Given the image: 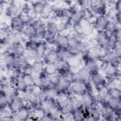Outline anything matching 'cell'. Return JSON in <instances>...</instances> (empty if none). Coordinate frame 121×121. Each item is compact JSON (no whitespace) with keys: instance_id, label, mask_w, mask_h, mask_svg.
<instances>
[{"instance_id":"3957f363","label":"cell","mask_w":121,"mask_h":121,"mask_svg":"<svg viewBox=\"0 0 121 121\" xmlns=\"http://www.w3.org/2000/svg\"><path fill=\"white\" fill-rule=\"evenodd\" d=\"M58 57V55L56 52L55 51H52L50 52L46 56L47 60L51 63H54L57 60V58Z\"/></svg>"},{"instance_id":"ab89813d","label":"cell","mask_w":121,"mask_h":121,"mask_svg":"<svg viewBox=\"0 0 121 121\" xmlns=\"http://www.w3.org/2000/svg\"><path fill=\"white\" fill-rule=\"evenodd\" d=\"M52 10V7L49 4H47L45 6H44V11L45 13H48L50 12H51Z\"/></svg>"},{"instance_id":"7dc6e473","label":"cell","mask_w":121,"mask_h":121,"mask_svg":"<svg viewBox=\"0 0 121 121\" xmlns=\"http://www.w3.org/2000/svg\"><path fill=\"white\" fill-rule=\"evenodd\" d=\"M92 113V115L94 118H97L99 116V112L96 110L93 111Z\"/></svg>"},{"instance_id":"7c38bea8","label":"cell","mask_w":121,"mask_h":121,"mask_svg":"<svg viewBox=\"0 0 121 121\" xmlns=\"http://www.w3.org/2000/svg\"><path fill=\"white\" fill-rule=\"evenodd\" d=\"M68 39L64 36H59L56 39V42L58 44L61 46L68 45Z\"/></svg>"},{"instance_id":"f546056e","label":"cell","mask_w":121,"mask_h":121,"mask_svg":"<svg viewBox=\"0 0 121 121\" xmlns=\"http://www.w3.org/2000/svg\"><path fill=\"white\" fill-rule=\"evenodd\" d=\"M51 75V76L49 77V78H50L51 83H53L54 84L58 83L59 81V78L58 76L57 75H55L54 74H52Z\"/></svg>"},{"instance_id":"f907efd6","label":"cell","mask_w":121,"mask_h":121,"mask_svg":"<svg viewBox=\"0 0 121 121\" xmlns=\"http://www.w3.org/2000/svg\"><path fill=\"white\" fill-rule=\"evenodd\" d=\"M115 55L116 57H120L121 55V50H117L116 53Z\"/></svg>"},{"instance_id":"e0dca14e","label":"cell","mask_w":121,"mask_h":121,"mask_svg":"<svg viewBox=\"0 0 121 121\" xmlns=\"http://www.w3.org/2000/svg\"><path fill=\"white\" fill-rule=\"evenodd\" d=\"M13 50L15 53L19 55H21L24 52V51L23 47L19 43L15 44V45L13 47Z\"/></svg>"},{"instance_id":"d6a6232c","label":"cell","mask_w":121,"mask_h":121,"mask_svg":"<svg viewBox=\"0 0 121 121\" xmlns=\"http://www.w3.org/2000/svg\"><path fill=\"white\" fill-rule=\"evenodd\" d=\"M69 63L70 64V65H73L75 64H77L78 61V59L76 56H73L70 58L69 60Z\"/></svg>"},{"instance_id":"f35d334b","label":"cell","mask_w":121,"mask_h":121,"mask_svg":"<svg viewBox=\"0 0 121 121\" xmlns=\"http://www.w3.org/2000/svg\"><path fill=\"white\" fill-rule=\"evenodd\" d=\"M30 55L33 58H35L38 56V54L36 49H32L30 51Z\"/></svg>"},{"instance_id":"2e32d148","label":"cell","mask_w":121,"mask_h":121,"mask_svg":"<svg viewBox=\"0 0 121 121\" xmlns=\"http://www.w3.org/2000/svg\"><path fill=\"white\" fill-rule=\"evenodd\" d=\"M22 35L20 33H16L14 34L11 38V43L14 44H18L22 40Z\"/></svg>"},{"instance_id":"ac0fdd59","label":"cell","mask_w":121,"mask_h":121,"mask_svg":"<svg viewBox=\"0 0 121 121\" xmlns=\"http://www.w3.org/2000/svg\"><path fill=\"white\" fill-rule=\"evenodd\" d=\"M43 69V64L42 62H35L33 66V69L35 71L36 73H40L41 72Z\"/></svg>"},{"instance_id":"836d02e7","label":"cell","mask_w":121,"mask_h":121,"mask_svg":"<svg viewBox=\"0 0 121 121\" xmlns=\"http://www.w3.org/2000/svg\"><path fill=\"white\" fill-rule=\"evenodd\" d=\"M65 26H66V25L65 23H64L63 22H60L59 23H58L56 24L57 30L58 31H62L65 29Z\"/></svg>"},{"instance_id":"52a82bcc","label":"cell","mask_w":121,"mask_h":121,"mask_svg":"<svg viewBox=\"0 0 121 121\" xmlns=\"http://www.w3.org/2000/svg\"><path fill=\"white\" fill-rule=\"evenodd\" d=\"M109 95L111 97L118 98L120 97V90L116 88H112L109 91Z\"/></svg>"},{"instance_id":"60d3db41","label":"cell","mask_w":121,"mask_h":121,"mask_svg":"<svg viewBox=\"0 0 121 121\" xmlns=\"http://www.w3.org/2000/svg\"><path fill=\"white\" fill-rule=\"evenodd\" d=\"M98 43V42L97 41V40L92 39L89 42V44L90 46H91L93 47H95Z\"/></svg>"},{"instance_id":"e575fe53","label":"cell","mask_w":121,"mask_h":121,"mask_svg":"<svg viewBox=\"0 0 121 121\" xmlns=\"http://www.w3.org/2000/svg\"><path fill=\"white\" fill-rule=\"evenodd\" d=\"M3 91L6 95L12 94V88L9 86H5L3 88Z\"/></svg>"},{"instance_id":"f6af8a7d","label":"cell","mask_w":121,"mask_h":121,"mask_svg":"<svg viewBox=\"0 0 121 121\" xmlns=\"http://www.w3.org/2000/svg\"><path fill=\"white\" fill-rule=\"evenodd\" d=\"M76 120H81V115L80 114V113L79 112H77L75 113L74 117Z\"/></svg>"},{"instance_id":"30bf717a","label":"cell","mask_w":121,"mask_h":121,"mask_svg":"<svg viewBox=\"0 0 121 121\" xmlns=\"http://www.w3.org/2000/svg\"><path fill=\"white\" fill-rule=\"evenodd\" d=\"M75 48L77 52L80 53H84L86 51V46L82 43H77Z\"/></svg>"},{"instance_id":"7402d4cb","label":"cell","mask_w":121,"mask_h":121,"mask_svg":"<svg viewBox=\"0 0 121 121\" xmlns=\"http://www.w3.org/2000/svg\"><path fill=\"white\" fill-rule=\"evenodd\" d=\"M11 105L12 108L14 110L16 111H18L20 109H21L22 107L21 103L18 99H17L15 101L14 99V101L11 104Z\"/></svg>"},{"instance_id":"5bb4252c","label":"cell","mask_w":121,"mask_h":121,"mask_svg":"<svg viewBox=\"0 0 121 121\" xmlns=\"http://www.w3.org/2000/svg\"><path fill=\"white\" fill-rule=\"evenodd\" d=\"M44 5L42 3H37L34 7V11L37 14H41L43 12Z\"/></svg>"},{"instance_id":"bcb514c9","label":"cell","mask_w":121,"mask_h":121,"mask_svg":"<svg viewBox=\"0 0 121 121\" xmlns=\"http://www.w3.org/2000/svg\"><path fill=\"white\" fill-rule=\"evenodd\" d=\"M54 90L52 89H49L46 92V94L49 96H53L54 95Z\"/></svg>"},{"instance_id":"9a60e30c","label":"cell","mask_w":121,"mask_h":121,"mask_svg":"<svg viewBox=\"0 0 121 121\" xmlns=\"http://www.w3.org/2000/svg\"><path fill=\"white\" fill-rule=\"evenodd\" d=\"M47 31L50 34H54L57 31L56 24L53 23H49L47 26Z\"/></svg>"},{"instance_id":"484cf974","label":"cell","mask_w":121,"mask_h":121,"mask_svg":"<svg viewBox=\"0 0 121 121\" xmlns=\"http://www.w3.org/2000/svg\"><path fill=\"white\" fill-rule=\"evenodd\" d=\"M53 64L56 69H62L64 65V61L62 60H57L53 63Z\"/></svg>"},{"instance_id":"4dcf8cb0","label":"cell","mask_w":121,"mask_h":121,"mask_svg":"<svg viewBox=\"0 0 121 121\" xmlns=\"http://www.w3.org/2000/svg\"><path fill=\"white\" fill-rule=\"evenodd\" d=\"M42 106L43 109L48 110L50 109L52 107V104L51 102L49 101H44L43 102L42 104Z\"/></svg>"},{"instance_id":"cb8c5ba5","label":"cell","mask_w":121,"mask_h":121,"mask_svg":"<svg viewBox=\"0 0 121 121\" xmlns=\"http://www.w3.org/2000/svg\"><path fill=\"white\" fill-rule=\"evenodd\" d=\"M109 95V90L106 87H102L99 91V95L101 97L104 98Z\"/></svg>"},{"instance_id":"681fc988","label":"cell","mask_w":121,"mask_h":121,"mask_svg":"<svg viewBox=\"0 0 121 121\" xmlns=\"http://www.w3.org/2000/svg\"><path fill=\"white\" fill-rule=\"evenodd\" d=\"M115 46L117 49V50H120L121 49V43H120V42H117V43H115Z\"/></svg>"},{"instance_id":"1f68e13d","label":"cell","mask_w":121,"mask_h":121,"mask_svg":"<svg viewBox=\"0 0 121 121\" xmlns=\"http://www.w3.org/2000/svg\"><path fill=\"white\" fill-rule=\"evenodd\" d=\"M77 44V43L76 42V40L74 38H71V39H68V45H69V46L72 48H75Z\"/></svg>"},{"instance_id":"83f0119b","label":"cell","mask_w":121,"mask_h":121,"mask_svg":"<svg viewBox=\"0 0 121 121\" xmlns=\"http://www.w3.org/2000/svg\"><path fill=\"white\" fill-rule=\"evenodd\" d=\"M79 23V25L83 28V29L86 28L89 26V22L86 20L84 19H82Z\"/></svg>"},{"instance_id":"277c9868","label":"cell","mask_w":121,"mask_h":121,"mask_svg":"<svg viewBox=\"0 0 121 121\" xmlns=\"http://www.w3.org/2000/svg\"><path fill=\"white\" fill-rule=\"evenodd\" d=\"M108 103L111 107L114 109H117L120 106V101L118 98L111 97Z\"/></svg>"},{"instance_id":"ba28073f","label":"cell","mask_w":121,"mask_h":121,"mask_svg":"<svg viewBox=\"0 0 121 121\" xmlns=\"http://www.w3.org/2000/svg\"><path fill=\"white\" fill-rule=\"evenodd\" d=\"M81 102L86 106H89L92 103V98L90 95H85L82 96Z\"/></svg>"},{"instance_id":"d4e9b609","label":"cell","mask_w":121,"mask_h":121,"mask_svg":"<svg viewBox=\"0 0 121 121\" xmlns=\"http://www.w3.org/2000/svg\"><path fill=\"white\" fill-rule=\"evenodd\" d=\"M40 79H41V86H49L50 83H51L49 77H43L41 78Z\"/></svg>"},{"instance_id":"9c48e42d","label":"cell","mask_w":121,"mask_h":121,"mask_svg":"<svg viewBox=\"0 0 121 121\" xmlns=\"http://www.w3.org/2000/svg\"><path fill=\"white\" fill-rule=\"evenodd\" d=\"M23 24V21L19 17H15L12 21L13 26L15 28H20Z\"/></svg>"},{"instance_id":"74e56055","label":"cell","mask_w":121,"mask_h":121,"mask_svg":"<svg viewBox=\"0 0 121 121\" xmlns=\"http://www.w3.org/2000/svg\"><path fill=\"white\" fill-rule=\"evenodd\" d=\"M75 31H76L77 32H78V33H80L81 34L83 32L84 29L83 28L79 25V24H77L75 26Z\"/></svg>"},{"instance_id":"f1b7e54d","label":"cell","mask_w":121,"mask_h":121,"mask_svg":"<svg viewBox=\"0 0 121 121\" xmlns=\"http://www.w3.org/2000/svg\"><path fill=\"white\" fill-rule=\"evenodd\" d=\"M70 70L73 73V74L78 73L80 71V67L78 65V64L70 65Z\"/></svg>"},{"instance_id":"6da1fadb","label":"cell","mask_w":121,"mask_h":121,"mask_svg":"<svg viewBox=\"0 0 121 121\" xmlns=\"http://www.w3.org/2000/svg\"><path fill=\"white\" fill-rule=\"evenodd\" d=\"M17 116L20 120H25L28 116V110L25 108L22 107L18 111Z\"/></svg>"},{"instance_id":"8fae6325","label":"cell","mask_w":121,"mask_h":121,"mask_svg":"<svg viewBox=\"0 0 121 121\" xmlns=\"http://www.w3.org/2000/svg\"><path fill=\"white\" fill-rule=\"evenodd\" d=\"M83 14L80 11H78L75 12L72 16V20L75 23L79 22L82 19Z\"/></svg>"},{"instance_id":"603a6c76","label":"cell","mask_w":121,"mask_h":121,"mask_svg":"<svg viewBox=\"0 0 121 121\" xmlns=\"http://www.w3.org/2000/svg\"><path fill=\"white\" fill-rule=\"evenodd\" d=\"M22 80L24 81V82L25 83V84L26 85V86H30L31 85V84L32 83H33L32 78L31 75L26 74V75H25L23 78Z\"/></svg>"},{"instance_id":"7a4b0ae2","label":"cell","mask_w":121,"mask_h":121,"mask_svg":"<svg viewBox=\"0 0 121 121\" xmlns=\"http://www.w3.org/2000/svg\"><path fill=\"white\" fill-rule=\"evenodd\" d=\"M108 20L104 17L100 16L96 19V24L97 26L101 28L105 27L108 24Z\"/></svg>"},{"instance_id":"44dd1931","label":"cell","mask_w":121,"mask_h":121,"mask_svg":"<svg viewBox=\"0 0 121 121\" xmlns=\"http://www.w3.org/2000/svg\"><path fill=\"white\" fill-rule=\"evenodd\" d=\"M82 80L83 79H86L89 77V71L87 69H83L81 70H80L78 72Z\"/></svg>"},{"instance_id":"ffe728a7","label":"cell","mask_w":121,"mask_h":121,"mask_svg":"<svg viewBox=\"0 0 121 121\" xmlns=\"http://www.w3.org/2000/svg\"><path fill=\"white\" fill-rule=\"evenodd\" d=\"M93 80L95 84H100L103 83L104 79L101 75L97 74L93 77Z\"/></svg>"},{"instance_id":"ee69618b","label":"cell","mask_w":121,"mask_h":121,"mask_svg":"<svg viewBox=\"0 0 121 121\" xmlns=\"http://www.w3.org/2000/svg\"><path fill=\"white\" fill-rule=\"evenodd\" d=\"M96 67V64L95 62L92 61V62H90L88 63V68H89V69H95Z\"/></svg>"},{"instance_id":"b9f144b4","label":"cell","mask_w":121,"mask_h":121,"mask_svg":"<svg viewBox=\"0 0 121 121\" xmlns=\"http://www.w3.org/2000/svg\"><path fill=\"white\" fill-rule=\"evenodd\" d=\"M0 105L2 106L3 105L7 103V99L6 96H1L0 98Z\"/></svg>"},{"instance_id":"8992f818","label":"cell","mask_w":121,"mask_h":121,"mask_svg":"<svg viewBox=\"0 0 121 121\" xmlns=\"http://www.w3.org/2000/svg\"><path fill=\"white\" fill-rule=\"evenodd\" d=\"M72 90L78 95L81 94L84 91L83 86L79 83H76L72 86Z\"/></svg>"},{"instance_id":"8d00e7d4","label":"cell","mask_w":121,"mask_h":121,"mask_svg":"<svg viewBox=\"0 0 121 121\" xmlns=\"http://www.w3.org/2000/svg\"><path fill=\"white\" fill-rule=\"evenodd\" d=\"M41 92V89L39 86H35L32 89V93L35 95H38Z\"/></svg>"},{"instance_id":"d590c367","label":"cell","mask_w":121,"mask_h":121,"mask_svg":"<svg viewBox=\"0 0 121 121\" xmlns=\"http://www.w3.org/2000/svg\"><path fill=\"white\" fill-rule=\"evenodd\" d=\"M27 86L25 84V83L24 82L23 80H20L18 83V87L20 90H24L26 89V87Z\"/></svg>"},{"instance_id":"c3c4849f","label":"cell","mask_w":121,"mask_h":121,"mask_svg":"<svg viewBox=\"0 0 121 121\" xmlns=\"http://www.w3.org/2000/svg\"><path fill=\"white\" fill-rule=\"evenodd\" d=\"M63 120L65 121H71L73 119L69 115H68L63 117Z\"/></svg>"},{"instance_id":"4fadbf2b","label":"cell","mask_w":121,"mask_h":121,"mask_svg":"<svg viewBox=\"0 0 121 121\" xmlns=\"http://www.w3.org/2000/svg\"><path fill=\"white\" fill-rule=\"evenodd\" d=\"M56 70V69L53 63H50L48 64L45 68V71L46 73L49 75H52L54 74Z\"/></svg>"},{"instance_id":"4316f807","label":"cell","mask_w":121,"mask_h":121,"mask_svg":"<svg viewBox=\"0 0 121 121\" xmlns=\"http://www.w3.org/2000/svg\"><path fill=\"white\" fill-rule=\"evenodd\" d=\"M32 79H33V82L34 84H35V86H41V79L37 75H31Z\"/></svg>"},{"instance_id":"7bdbcfd3","label":"cell","mask_w":121,"mask_h":121,"mask_svg":"<svg viewBox=\"0 0 121 121\" xmlns=\"http://www.w3.org/2000/svg\"><path fill=\"white\" fill-rule=\"evenodd\" d=\"M51 113L52 115L54 116H57L59 114V111L58 109L56 108H53L51 110Z\"/></svg>"},{"instance_id":"d6986e66","label":"cell","mask_w":121,"mask_h":121,"mask_svg":"<svg viewBox=\"0 0 121 121\" xmlns=\"http://www.w3.org/2000/svg\"><path fill=\"white\" fill-rule=\"evenodd\" d=\"M35 28L32 26H28L23 31V33L26 36H32L35 33Z\"/></svg>"},{"instance_id":"5b68a950","label":"cell","mask_w":121,"mask_h":121,"mask_svg":"<svg viewBox=\"0 0 121 121\" xmlns=\"http://www.w3.org/2000/svg\"><path fill=\"white\" fill-rule=\"evenodd\" d=\"M4 62L5 64L9 66L14 65L16 62L15 57L11 54H8L5 56L4 58Z\"/></svg>"}]
</instances>
